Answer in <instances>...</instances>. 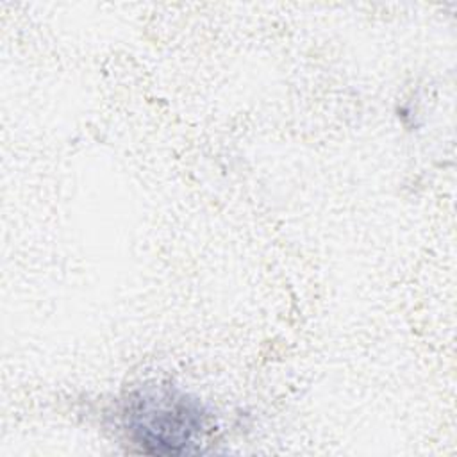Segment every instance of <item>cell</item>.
Segmentation results:
<instances>
[{"mask_svg": "<svg viewBox=\"0 0 457 457\" xmlns=\"http://www.w3.org/2000/svg\"><path fill=\"white\" fill-rule=\"evenodd\" d=\"M129 437L146 453L179 455L198 450L205 432L202 405L171 387L146 386L123 403Z\"/></svg>", "mask_w": 457, "mask_h": 457, "instance_id": "1", "label": "cell"}]
</instances>
